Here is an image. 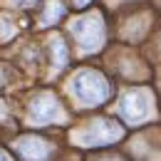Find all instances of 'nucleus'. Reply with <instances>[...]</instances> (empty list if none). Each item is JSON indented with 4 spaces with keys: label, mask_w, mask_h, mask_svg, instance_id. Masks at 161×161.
Returning <instances> with one entry per match:
<instances>
[{
    "label": "nucleus",
    "mask_w": 161,
    "mask_h": 161,
    "mask_svg": "<svg viewBox=\"0 0 161 161\" xmlns=\"http://www.w3.org/2000/svg\"><path fill=\"white\" fill-rule=\"evenodd\" d=\"M15 5H30V3H35V0H13Z\"/></svg>",
    "instance_id": "9"
},
{
    "label": "nucleus",
    "mask_w": 161,
    "mask_h": 161,
    "mask_svg": "<svg viewBox=\"0 0 161 161\" xmlns=\"http://www.w3.org/2000/svg\"><path fill=\"white\" fill-rule=\"evenodd\" d=\"M107 161H114V159H107Z\"/></svg>",
    "instance_id": "12"
},
{
    "label": "nucleus",
    "mask_w": 161,
    "mask_h": 161,
    "mask_svg": "<svg viewBox=\"0 0 161 161\" xmlns=\"http://www.w3.org/2000/svg\"><path fill=\"white\" fill-rule=\"evenodd\" d=\"M20 154L27 161H45L50 156V146H47V141H42V139L27 136V139L20 141Z\"/></svg>",
    "instance_id": "6"
},
{
    "label": "nucleus",
    "mask_w": 161,
    "mask_h": 161,
    "mask_svg": "<svg viewBox=\"0 0 161 161\" xmlns=\"http://www.w3.org/2000/svg\"><path fill=\"white\" fill-rule=\"evenodd\" d=\"M30 117L35 124H47V121H55L62 117V109H60V102L55 99L52 94H40L37 99L32 102L30 107Z\"/></svg>",
    "instance_id": "5"
},
{
    "label": "nucleus",
    "mask_w": 161,
    "mask_h": 161,
    "mask_svg": "<svg viewBox=\"0 0 161 161\" xmlns=\"http://www.w3.org/2000/svg\"><path fill=\"white\" fill-rule=\"evenodd\" d=\"M87 3H89V0H75V5H80V8H82V5H87Z\"/></svg>",
    "instance_id": "11"
},
{
    "label": "nucleus",
    "mask_w": 161,
    "mask_h": 161,
    "mask_svg": "<svg viewBox=\"0 0 161 161\" xmlns=\"http://www.w3.org/2000/svg\"><path fill=\"white\" fill-rule=\"evenodd\" d=\"M62 15H64V8H62L60 3H50V5H47V10H45V15H42V22H45V25H50V22L60 20Z\"/></svg>",
    "instance_id": "7"
},
{
    "label": "nucleus",
    "mask_w": 161,
    "mask_h": 161,
    "mask_svg": "<svg viewBox=\"0 0 161 161\" xmlns=\"http://www.w3.org/2000/svg\"><path fill=\"white\" fill-rule=\"evenodd\" d=\"M149 114H151V104H149V94L146 92L134 89V92H129L124 97V102H121V117L124 119H129L131 124H139Z\"/></svg>",
    "instance_id": "4"
},
{
    "label": "nucleus",
    "mask_w": 161,
    "mask_h": 161,
    "mask_svg": "<svg viewBox=\"0 0 161 161\" xmlns=\"http://www.w3.org/2000/svg\"><path fill=\"white\" fill-rule=\"evenodd\" d=\"M72 92L75 97L84 104H102V102L109 97V84L104 82L102 75L97 72H80L75 82H72Z\"/></svg>",
    "instance_id": "1"
},
{
    "label": "nucleus",
    "mask_w": 161,
    "mask_h": 161,
    "mask_svg": "<svg viewBox=\"0 0 161 161\" xmlns=\"http://www.w3.org/2000/svg\"><path fill=\"white\" fill-rule=\"evenodd\" d=\"M0 161H10V156H8L5 151H0Z\"/></svg>",
    "instance_id": "10"
},
{
    "label": "nucleus",
    "mask_w": 161,
    "mask_h": 161,
    "mask_svg": "<svg viewBox=\"0 0 161 161\" xmlns=\"http://www.w3.org/2000/svg\"><path fill=\"white\" fill-rule=\"evenodd\" d=\"M52 52H55V64L57 67H64L67 64V47L62 40H52Z\"/></svg>",
    "instance_id": "8"
},
{
    "label": "nucleus",
    "mask_w": 161,
    "mask_h": 161,
    "mask_svg": "<svg viewBox=\"0 0 161 161\" xmlns=\"http://www.w3.org/2000/svg\"><path fill=\"white\" fill-rule=\"evenodd\" d=\"M121 136V126H117L114 121H107V119H99L94 121L92 126H87V129H82L80 134H77V139L82 144H109V141H117Z\"/></svg>",
    "instance_id": "3"
},
{
    "label": "nucleus",
    "mask_w": 161,
    "mask_h": 161,
    "mask_svg": "<svg viewBox=\"0 0 161 161\" xmlns=\"http://www.w3.org/2000/svg\"><path fill=\"white\" fill-rule=\"evenodd\" d=\"M72 35L77 37L84 50H99L104 42V25H102L99 15H87L72 25Z\"/></svg>",
    "instance_id": "2"
}]
</instances>
